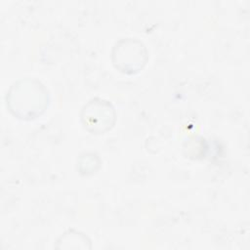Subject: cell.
Masks as SVG:
<instances>
[{
  "mask_svg": "<svg viewBox=\"0 0 250 250\" xmlns=\"http://www.w3.org/2000/svg\"><path fill=\"white\" fill-rule=\"evenodd\" d=\"M105 101L90 102L83 108L82 120L87 129L92 132H104L108 129L113 119V110Z\"/></svg>",
  "mask_w": 250,
  "mask_h": 250,
  "instance_id": "cell-1",
  "label": "cell"
}]
</instances>
